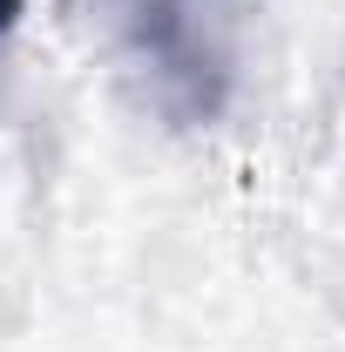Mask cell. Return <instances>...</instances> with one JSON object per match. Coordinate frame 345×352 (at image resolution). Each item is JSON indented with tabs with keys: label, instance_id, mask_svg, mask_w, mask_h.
<instances>
[{
	"label": "cell",
	"instance_id": "cell-2",
	"mask_svg": "<svg viewBox=\"0 0 345 352\" xmlns=\"http://www.w3.org/2000/svg\"><path fill=\"white\" fill-rule=\"evenodd\" d=\"M21 7H27V0H0V34H7V28L21 21Z\"/></svg>",
	"mask_w": 345,
	"mask_h": 352
},
{
	"label": "cell",
	"instance_id": "cell-1",
	"mask_svg": "<svg viewBox=\"0 0 345 352\" xmlns=\"http://www.w3.org/2000/svg\"><path fill=\"white\" fill-rule=\"evenodd\" d=\"M142 95L176 122H210L237 75L244 0H102Z\"/></svg>",
	"mask_w": 345,
	"mask_h": 352
}]
</instances>
